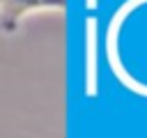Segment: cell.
<instances>
[{"label": "cell", "instance_id": "6da1fadb", "mask_svg": "<svg viewBox=\"0 0 147 138\" xmlns=\"http://www.w3.org/2000/svg\"><path fill=\"white\" fill-rule=\"evenodd\" d=\"M69 0H0V23L5 34H14L21 21L37 12H64Z\"/></svg>", "mask_w": 147, "mask_h": 138}]
</instances>
